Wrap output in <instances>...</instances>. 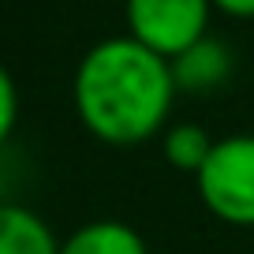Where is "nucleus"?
<instances>
[{
    "label": "nucleus",
    "instance_id": "nucleus-1",
    "mask_svg": "<svg viewBox=\"0 0 254 254\" xmlns=\"http://www.w3.org/2000/svg\"><path fill=\"white\" fill-rule=\"evenodd\" d=\"M176 75L165 56L135 38H109L75 71V109L97 138L131 146L150 138L168 116Z\"/></svg>",
    "mask_w": 254,
    "mask_h": 254
},
{
    "label": "nucleus",
    "instance_id": "nucleus-2",
    "mask_svg": "<svg viewBox=\"0 0 254 254\" xmlns=\"http://www.w3.org/2000/svg\"><path fill=\"white\" fill-rule=\"evenodd\" d=\"M198 194L221 221L254 224V135L213 142L198 168Z\"/></svg>",
    "mask_w": 254,
    "mask_h": 254
},
{
    "label": "nucleus",
    "instance_id": "nucleus-3",
    "mask_svg": "<svg viewBox=\"0 0 254 254\" xmlns=\"http://www.w3.org/2000/svg\"><path fill=\"white\" fill-rule=\"evenodd\" d=\"M209 0H127L131 38L157 56H183L202 41Z\"/></svg>",
    "mask_w": 254,
    "mask_h": 254
},
{
    "label": "nucleus",
    "instance_id": "nucleus-4",
    "mask_svg": "<svg viewBox=\"0 0 254 254\" xmlns=\"http://www.w3.org/2000/svg\"><path fill=\"white\" fill-rule=\"evenodd\" d=\"M0 254H60V243L38 213L0 206Z\"/></svg>",
    "mask_w": 254,
    "mask_h": 254
},
{
    "label": "nucleus",
    "instance_id": "nucleus-5",
    "mask_svg": "<svg viewBox=\"0 0 254 254\" xmlns=\"http://www.w3.org/2000/svg\"><path fill=\"white\" fill-rule=\"evenodd\" d=\"M60 254H150V251L131 224L94 221V224H82L67 243H60Z\"/></svg>",
    "mask_w": 254,
    "mask_h": 254
},
{
    "label": "nucleus",
    "instance_id": "nucleus-6",
    "mask_svg": "<svg viewBox=\"0 0 254 254\" xmlns=\"http://www.w3.org/2000/svg\"><path fill=\"white\" fill-rule=\"evenodd\" d=\"M209 150H213V138L194 124H176L172 131L165 135V153L176 168H194L198 172L206 165Z\"/></svg>",
    "mask_w": 254,
    "mask_h": 254
},
{
    "label": "nucleus",
    "instance_id": "nucleus-7",
    "mask_svg": "<svg viewBox=\"0 0 254 254\" xmlns=\"http://www.w3.org/2000/svg\"><path fill=\"white\" fill-rule=\"evenodd\" d=\"M172 75L180 82H187V86H209V82H217L224 75V53L217 45L198 41L194 49H187V53L180 56V67H176Z\"/></svg>",
    "mask_w": 254,
    "mask_h": 254
},
{
    "label": "nucleus",
    "instance_id": "nucleus-8",
    "mask_svg": "<svg viewBox=\"0 0 254 254\" xmlns=\"http://www.w3.org/2000/svg\"><path fill=\"white\" fill-rule=\"evenodd\" d=\"M15 109H19V97H15V82L11 75L0 67V142L11 135V127H15Z\"/></svg>",
    "mask_w": 254,
    "mask_h": 254
},
{
    "label": "nucleus",
    "instance_id": "nucleus-9",
    "mask_svg": "<svg viewBox=\"0 0 254 254\" xmlns=\"http://www.w3.org/2000/svg\"><path fill=\"white\" fill-rule=\"evenodd\" d=\"M228 15H254V0H213Z\"/></svg>",
    "mask_w": 254,
    "mask_h": 254
}]
</instances>
